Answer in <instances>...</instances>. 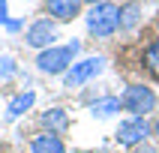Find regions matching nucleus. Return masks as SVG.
<instances>
[{"label": "nucleus", "instance_id": "nucleus-1", "mask_svg": "<svg viewBox=\"0 0 159 153\" xmlns=\"http://www.w3.org/2000/svg\"><path fill=\"white\" fill-rule=\"evenodd\" d=\"M78 51H81L78 39H72L66 45H51V48L36 54V69L42 75H66L69 66L75 63V57H78Z\"/></svg>", "mask_w": 159, "mask_h": 153}, {"label": "nucleus", "instance_id": "nucleus-2", "mask_svg": "<svg viewBox=\"0 0 159 153\" xmlns=\"http://www.w3.org/2000/svg\"><path fill=\"white\" fill-rule=\"evenodd\" d=\"M87 33L93 39H108V36L117 33V24H120V6L117 3H96V6L87 9Z\"/></svg>", "mask_w": 159, "mask_h": 153}, {"label": "nucleus", "instance_id": "nucleus-3", "mask_svg": "<svg viewBox=\"0 0 159 153\" xmlns=\"http://www.w3.org/2000/svg\"><path fill=\"white\" fill-rule=\"evenodd\" d=\"M120 105H123V111H129V117H147L156 111L159 99L153 87H147V84H129L120 93Z\"/></svg>", "mask_w": 159, "mask_h": 153}, {"label": "nucleus", "instance_id": "nucleus-4", "mask_svg": "<svg viewBox=\"0 0 159 153\" xmlns=\"http://www.w3.org/2000/svg\"><path fill=\"white\" fill-rule=\"evenodd\" d=\"M102 69H105V57H99V54L84 57V60H75L69 66V72L63 75V87H81V84L93 81Z\"/></svg>", "mask_w": 159, "mask_h": 153}, {"label": "nucleus", "instance_id": "nucleus-5", "mask_svg": "<svg viewBox=\"0 0 159 153\" xmlns=\"http://www.w3.org/2000/svg\"><path fill=\"white\" fill-rule=\"evenodd\" d=\"M150 135H153V126L147 123V117H126V120H120L114 138H117L120 147H138Z\"/></svg>", "mask_w": 159, "mask_h": 153}, {"label": "nucleus", "instance_id": "nucleus-6", "mask_svg": "<svg viewBox=\"0 0 159 153\" xmlns=\"http://www.w3.org/2000/svg\"><path fill=\"white\" fill-rule=\"evenodd\" d=\"M54 39H57V21L51 18H36L33 24L24 30V42L36 51H45V48H51Z\"/></svg>", "mask_w": 159, "mask_h": 153}, {"label": "nucleus", "instance_id": "nucleus-7", "mask_svg": "<svg viewBox=\"0 0 159 153\" xmlns=\"http://www.w3.org/2000/svg\"><path fill=\"white\" fill-rule=\"evenodd\" d=\"M81 3L84 0H45V12L51 21H72L81 15Z\"/></svg>", "mask_w": 159, "mask_h": 153}, {"label": "nucleus", "instance_id": "nucleus-8", "mask_svg": "<svg viewBox=\"0 0 159 153\" xmlns=\"http://www.w3.org/2000/svg\"><path fill=\"white\" fill-rule=\"evenodd\" d=\"M30 153H66V144L54 132H39L30 141Z\"/></svg>", "mask_w": 159, "mask_h": 153}, {"label": "nucleus", "instance_id": "nucleus-9", "mask_svg": "<svg viewBox=\"0 0 159 153\" xmlns=\"http://www.w3.org/2000/svg\"><path fill=\"white\" fill-rule=\"evenodd\" d=\"M33 102H36L33 90H21V93H15V96L6 102V120H18L21 114H27V111L33 108Z\"/></svg>", "mask_w": 159, "mask_h": 153}, {"label": "nucleus", "instance_id": "nucleus-10", "mask_svg": "<svg viewBox=\"0 0 159 153\" xmlns=\"http://www.w3.org/2000/svg\"><path fill=\"white\" fill-rule=\"evenodd\" d=\"M42 126L45 132H54V135H63L69 129V114L63 111V108H48L42 114Z\"/></svg>", "mask_w": 159, "mask_h": 153}, {"label": "nucleus", "instance_id": "nucleus-11", "mask_svg": "<svg viewBox=\"0 0 159 153\" xmlns=\"http://www.w3.org/2000/svg\"><path fill=\"white\" fill-rule=\"evenodd\" d=\"M120 96H99L96 102H90V114L96 117V120H108V117H114L120 111Z\"/></svg>", "mask_w": 159, "mask_h": 153}, {"label": "nucleus", "instance_id": "nucleus-12", "mask_svg": "<svg viewBox=\"0 0 159 153\" xmlns=\"http://www.w3.org/2000/svg\"><path fill=\"white\" fill-rule=\"evenodd\" d=\"M138 21H141V6H138V0L120 3V24H117V30H132Z\"/></svg>", "mask_w": 159, "mask_h": 153}, {"label": "nucleus", "instance_id": "nucleus-13", "mask_svg": "<svg viewBox=\"0 0 159 153\" xmlns=\"http://www.w3.org/2000/svg\"><path fill=\"white\" fill-rule=\"evenodd\" d=\"M141 66L147 69V75H150V78L159 81V39H153V42L141 51Z\"/></svg>", "mask_w": 159, "mask_h": 153}, {"label": "nucleus", "instance_id": "nucleus-14", "mask_svg": "<svg viewBox=\"0 0 159 153\" xmlns=\"http://www.w3.org/2000/svg\"><path fill=\"white\" fill-rule=\"evenodd\" d=\"M15 60H12V57H0V81H9L12 78V75H15Z\"/></svg>", "mask_w": 159, "mask_h": 153}, {"label": "nucleus", "instance_id": "nucleus-15", "mask_svg": "<svg viewBox=\"0 0 159 153\" xmlns=\"http://www.w3.org/2000/svg\"><path fill=\"white\" fill-rule=\"evenodd\" d=\"M12 18H9V0H0V27H6Z\"/></svg>", "mask_w": 159, "mask_h": 153}, {"label": "nucleus", "instance_id": "nucleus-16", "mask_svg": "<svg viewBox=\"0 0 159 153\" xmlns=\"http://www.w3.org/2000/svg\"><path fill=\"white\" fill-rule=\"evenodd\" d=\"M21 27H24V18H12V21L6 24V30H9V33H18Z\"/></svg>", "mask_w": 159, "mask_h": 153}, {"label": "nucleus", "instance_id": "nucleus-17", "mask_svg": "<svg viewBox=\"0 0 159 153\" xmlns=\"http://www.w3.org/2000/svg\"><path fill=\"white\" fill-rule=\"evenodd\" d=\"M84 3H90V6H96V3H114V0H84Z\"/></svg>", "mask_w": 159, "mask_h": 153}, {"label": "nucleus", "instance_id": "nucleus-18", "mask_svg": "<svg viewBox=\"0 0 159 153\" xmlns=\"http://www.w3.org/2000/svg\"><path fill=\"white\" fill-rule=\"evenodd\" d=\"M153 135H156V141H159V117H156V123H153Z\"/></svg>", "mask_w": 159, "mask_h": 153}]
</instances>
